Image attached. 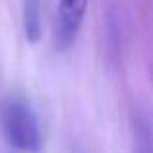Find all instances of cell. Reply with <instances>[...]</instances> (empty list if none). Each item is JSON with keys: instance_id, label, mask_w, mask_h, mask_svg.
<instances>
[{"instance_id": "2", "label": "cell", "mask_w": 153, "mask_h": 153, "mask_svg": "<svg viewBox=\"0 0 153 153\" xmlns=\"http://www.w3.org/2000/svg\"><path fill=\"white\" fill-rule=\"evenodd\" d=\"M87 0H58L54 14V43L58 51H66L74 45L83 23Z\"/></svg>"}, {"instance_id": "3", "label": "cell", "mask_w": 153, "mask_h": 153, "mask_svg": "<svg viewBox=\"0 0 153 153\" xmlns=\"http://www.w3.org/2000/svg\"><path fill=\"white\" fill-rule=\"evenodd\" d=\"M23 8V31L29 43L41 39V0H22Z\"/></svg>"}, {"instance_id": "1", "label": "cell", "mask_w": 153, "mask_h": 153, "mask_svg": "<svg viewBox=\"0 0 153 153\" xmlns=\"http://www.w3.org/2000/svg\"><path fill=\"white\" fill-rule=\"evenodd\" d=\"M0 130L8 146L19 151H41L43 136L33 107L23 97H6L0 105Z\"/></svg>"}]
</instances>
